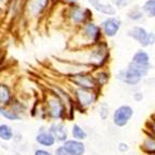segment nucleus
<instances>
[{
  "instance_id": "f257e3e1",
  "label": "nucleus",
  "mask_w": 155,
  "mask_h": 155,
  "mask_svg": "<svg viewBox=\"0 0 155 155\" xmlns=\"http://www.w3.org/2000/svg\"><path fill=\"white\" fill-rule=\"evenodd\" d=\"M134 111L129 105H123L115 111L114 113V124L118 127H124L128 124L131 118Z\"/></svg>"
},
{
  "instance_id": "f03ea898",
  "label": "nucleus",
  "mask_w": 155,
  "mask_h": 155,
  "mask_svg": "<svg viewBox=\"0 0 155 155\" xmlns=\"http://www.w3.org/2000/svg\"><path fill=\"white\" fill-rule=\"evenodd\" d=\"M129 36H131L134 39L138 40L142 46H150L154 44L155 41V35L153 33L147 34L144 28L142 27H134L129 31Z\"/></svg>"
},
{
  "instance_id": "7ed1b4c3",
  "label": "nucleus",
  "mask_w": 155,
  "mask_h": 155,
  "mask_svg": "<svg viewBox=\"0 0 155 155\" xmlns=\"http://www.w3.org/2000/svg\"><path fill=\"white\" fill-rule=\"evenodd\" d=\"M142 77V74L132 64H130L128 66V68L118 74V78L124 83L128 84V85H136L140 81Z\"/></svg>"
},
{
  "instance_id": "20e7f679",
  "label": "nucleus",
  "mask_w": 155,
  "mask_h": 155,
  "mask_svg": "<svg viewBox=\"0 0 155 155\" xmlns=\"http://www.w3.org/2000/svg\"><path fill=\"white\" fill-rule=\"evenodd\" d=\"M102 27H103V31L106 36L113 37L118 31L119 27H120V22H119V20L114 18H106L105 21L102 23Z\"/></svg>"
},
{
  "instance_id": "39448f33",
  "label": "nucleus",
  "mask_w": 155,
  "mask_h": 155,
  "mask_svg": "<svg viewBox=\"0 0 155 155\" xmlns=\"http://www.w3.org/2000/svg\"><path fill=\"white\" fill-rule=\"evenodd\" d=\"M49 132L54 137V139L60 142H65L67 139V132L62 124H53L51 125Z\"/></svg>"
},
{
  "instance_id": "423d86ee",
  "label": "nucleus",
  "mask_w": 155,
  "mask_h": 155,
  "mask_svg": "<svg viewBox=\"0 0 155 155\" xmlns=\"http://www.w3.org/2000/svg\"><path fill=\"white\" fill-rule=\"evenodd\" d=\"M63 145L74 155H84L85 153V145L79 140H66Z\"/></svg>"
},
{
  "instance_id": "0eeeda50",
  "label": "nucleus",
  "mask_w": 155,
  "mask_h": 155,
  "mask_svg": "<svg viewBox=\"0 0 155 155\" xmlns=\"http://www.w3.org/2000/svg\"><path fill=\"white\" fill-rule=\"evenodd\" d=\"M36 141L40 145H44V147H52V145L54 144L55 139L50 132L41 131L37 134Z\"/></svg>"
},
{
  "instance_id": "6e6552de",
  "label": "nucleus",
  "mask_w": 155,
  "mask_h": 155,
  "mask_svg": "<svg viewBox=\"0 0 155 155\" xmlns=\"http://www.w3.org/2000/svg\"><path fill=\"white\" fill-rule=\"evenodd\" d=\"M63 105L58 100H52L49 102V113L53 118H60L63 115Z\"/></svg>"
},
{
  "instance_id": "1a4fd4ad",
  "label": "nucleus",
  "mask_w": 155,
  "mask_h": 155,
  "mask_svg": "<svg viewBox=\"0 0 155 155\" xmlns=\"http://www.w3.org/2000/svg\"><path fill=\"white\" fill-rule=\"evenodd\" d=\"M77 96L80 101V103L85 106L90 105V104L93 103L94 100H96V97L93 96V93L89 92V91H87L86 89H80V90H78Z\"/></svg>"
},
{
  "instance_id": "9d476101",
  "label": "nucleus",
  "mask_w": 155,
  "mask_h": 155,
  "mask_svg": "<svg viewBox=\"0 0 155 155\" xmlns=\"http://www.w3.org/2000/svg\"><path fill=\"white\" fill-rule=\"evenodd\" d=\"M89 3H90L92 7H94V9L102 13H105V14H115V9L110 5H103V3L99 2V0H88Z\"/></svg>"
},
{
  "instance_id": "9b49d317",
  "label": "nucleus",
  "mask_w": 155,
  "mask_h": 155,
  "mask_svg": "<svg viewBox=\"0 0 155 155\" xmlns=\"http://www.w3.org/2000/svg\"><path fill=\"white\" fill-rule=\"evenodd\" d=\"M132 63H136V64L139 65H149V55L145 51L140 50L134 55Z\"/></svg>"
},
{
  "instance_id": "f8f14e48",
  "label": "nucleus",
  "mask_w": 155,
  "mask_h": 155,
  "mask_svg": "<svg viewBox=\"0 0 155 155\" xmlns=\"http://www.w3.org/2000/svg\"><path fill=\"white\" fill-rule=\"evenodd\" d=\"M0 137L5 141H9L13 137V131L8 125H1L0 126Z\"/></svg>"
},
{
  "instance_id": "ddd939ff",
  "label": "nucleus",
  "mask_w": 155,
  "mask_h": 155,
  "mask_svg": "<svg viewBox=\"0 0 155 155\" xmlns=\"http://www.w3.org/2000/svg\"><path fill=\"white\" fill-rule=\"evenodd\" d=\"M75 83L79 86H83L84 88H91L93 86V80L88 76H78L75 79Z\"/></svg>"
},
{
  "instance_id": "4468645a",
  "label": "nucleus",
  "mask_w": 155,
  "mask_h": 155,
  "mask_svg": "<svg viewBox=\"0 0 155 155\" xmlns=\"http://www.w3.org/2000/svg\"><path fill=\"white\" fill-rule=\"evenodd\" d=\"M72 134H73V137L75 140H84L87 138V134L86 132L84 131L83 128H80L78 125H74L73 126V129H72Z\"/></svg>"
},
{
  "instance_id": "2eb2a0df",
  "label": "nucleus",
  "mask_w": 155,
  "mask_h": 155,
  "mask_svg": "<svg viewBox=\"0 0 155 155\" xmlns=\"http://www.w3.org/2000/svg\"><path fill=\"white\" fill-rule=\"evenodd\" d=\"M85 33L90 37L91 39H97L99 36V28L97 27L94 24L90 23L88 25L86 26V29H85Z\"/></svg>"
},
{
  "instance_id": "dca6fc26",
  "label": "nucleus",
  "mask_w": 155,
  "mask_h": 155,
  "mask_svg": "<svg viewBox=\"0 0 155 155\" xmlns=\"http://www.w3.org/2000/svg\"><path fill=\"white\" fill-rule=\"evenodd\" d=\"M0 90H1V93H0V101H1V103L8 104L9 100H10V98H11L10 91H9L8 87L5 86V85H1Z\"/></svg>"
},
{
  "instance_id": "f3484780",
  "label": "nucleus",
  "mask_w": 155,
  "mask_h": 155,
  "mask_svg": "<svg viewBox=\"0 0 155 155\" xmlns=\"http://www.w3.org/2000/svg\"><path fill=\"white\" fill-rule=\"evenodd\" d=\"M143 9L149 16H155V0H147V3L143 5Z\"/></svg>"
},
{
  "instance_id": "a211bd4d",
  "label": "nucleus",
  "mask_w": 155,
  "mask_h": 155,
  "mask_svg": "<svg viewBox=\"0 0 155 155\" xmlns=\"http://www.w3.org/2000/svg\"><path fill=\"white\" fill-rule=\"evenodd\" d=\"M1 115L5 116L7 119H9V120H18L20 118V116H18L15 112L9 111V110L3 109V107H1Z\"/></svg>"
},
{
  "instance_id": "6ab92c4d",
  "label": "nucleus",
  "mask_w": 155,
  "mask_h": 155,
  "mask_svg": "<svg viewBox=\"0 0 155 155\" xmlns=\"http://www.w3.org/2000/svg\"><path fill=\"white\" fill-rule=\"evenodd\" d=\"M144 151L147 153H152L154 154L155 153V141H152V140H147L144 142Z\"/></svg>"
},
{
  "instance_id": "aec40b11",
  "label": "nucleus",
  "mask_w": 155,
  "mask_h": 155,
  "mask_svg": "<svg viewBox=\"0 0 155 155\" xmlns=\"http://www.w3.org/2000/svg\"><path fill=\"white\" fill-rule=\"evenodd\" d=\"M55 154H57V155H74L73 153H71L70 151L67 150L64 145L58 147L57 150H55Z\"/></svg>"
},
{
  "instance_id": "412c9836",
  "label": "nucleus",
  "mask_w": 155,
  "mask_h": 155,
  "mask_svg": "<svg viewBox=\"0 0 155 155\" xmlns=\"http://www.w3.org/2000/svg\"><path fill=\"white\" fill-rule=\"evenodd\" d=\"M107 114H109V106L106 105L105 103H103L100 106V115L102 117V119H105Z\"/></svg>"
},
{
  "instance_id": "4be33fe9",
  "label": "nucleus",
  "mask_w": 155,
  "mask_h": 155,
  "mask_svg": "<svg viewBox=\"0 0 155 155\" xmlns=\"http://www.w3.org/2000/svg\"><path fill=\"white\" fill-rule=\"evenodd\" d=\"M73 18L77 22L81 21L84 18V13L80 10H74V12H73Z\"/></svg>"
},
{
  "instance_id": "5701e85b",
  "label": "nucleus",
  "mask_w": 155,
  "mask_h": 155,
  "mask_svg": "<svg viewBox=\"0 0 155 155\" xmlns=\"http://www.w3.org/2000/svg\"><path fill=\"white\" fill-rule=\"evenodd\" d=\"M34 155H52L50 152H48V151H46V150H36L35 151V154Z\"/></svg>"
},
{
  "instance_id": "b1692460",
  "label": "nucleus",
  "mask_w": 155,
  "mask_h": 155,
  "mask_svg": "<svg viewBox=\"0 0 155 155\" xmlns=\"http://www.w3.org/2000/svg\"><path fill=\"white\" fill-rule=\"evenodd\" d=\"M118 150L120 151V152H126L127 150H128V144H126V143H119V145H118Z\"/></svg>"
},
{
  "instance_id": "393cba45",
  "label": "nucleus",
  "mask_w": 155,
  "mask_h": 155,
  "mask_svg": "<svg viewBox=\"0 0 155 155\" xmlns=\"http://www.w3.org/2000/svg\"><path fill=\"white\" fill-rule=\"evenodd\" d=\"M71 1H75V0H71Z\"/></svg>"
}]
</instances>
